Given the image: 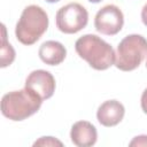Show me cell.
<instances>
[{"mask_svg":"<svg viewBox=\"0 0 147 147\" xmlns=\"http://www.w3.org/2000/svg\"><path fill=\"white\" fill-rule=\"evenodd\" d=\"M42 101L34 91L28 87L11 91L1 99V113L10 121H24L40 109Z\"/></svg>","mask_w":147,"mask_h":147,"instance_id":"cell-1","label":"cell"},{"mask_svg":"<svg viewBox=\"0 0 147 147\" xmlns=\"http://www.w3.org/2000/svg\"><path fill=\"white\" fill-rule=\"evenodd\" d=\"M77 54L95 70H107L115 63V51L95 34H84L75 42Z\"/></svg>","mask_w":147,"mask_h":147,"instance_id":"cell-2","label":"cell"},{"mask_svg":"<svg viewBox=\"0 0 147 147\" xmlns=\"http://www.w3.org/2000/svg\"><path fill=\"white\" fill-rule=\"evenodd\" d=\"M48 24L46 11L37 5H30L21 14L15 28V36L21 44L26 46L33 45L47 31Z\"/></svg>","mask_w":147,"mask_h":147,"instance_id":"cell-3","label":"cell"},{"mask_svg":"<svg viewBox=\"0 0 147 147\" xmlns=\"http://www.w3.org/2000/svg\"><path fill=\"white\" fill-rule=\"evenodd\" d=\"M147 56V39L140 34L124 37L115 53V65L122 71L137 69Z\"/></svg>","mask_w":147,"mask_h":147,"instance_id":"cell-4","label":"cell"},{"mask_svg":"<svg viewBox=\"0 0 147 147\" xmlns=\"http://www.w3.org/2000/svg\"><path fill=\"white\" fill-rule=\"evenodd\" d=\"M56 28L67 34L77 33L83 30L88 22V13L84 6L77 2L61 7L55 16Z\"/></svg>","mask_w":147,"mask_h":147,"instance_id":"cell-5","label":"cell"},{"mask_svg":"<svg viewBox=\"0 0 147 147\" xmlns=\"http://www.w3.org/2000/svg\"><path fill=\"white\" fill-rule=\"evenodd\" d=\"M124 24V16L122 10L115 5L103 6L95 15L94 26L98 32L107 36L117 34Z\"/></svg>","mask_w":147,"mask_h":147,"instance_id":"cell-6","label":"cell"},{"mask_svg":"<svg viewBox=\"0 0 147 147\" xmlns=\"http://www.w3.org/2000/svg\"><path fill=\"white\" fill-rule=\"evenodd\" d=\"M25 87L34 91L42 100H47L53 96L56 83L49 71L38 69L29 74L25 79Z\"/></svg>","mask_w":147,"mask_h":147,"instance_id":"cell-7","label":"cell"},{"mask_svg":"<svg viewBox=\"0 0 147 147\" xmlns=\"http://www.w3.org/2000/svg\"><path fill=\"white\" fill-rule=\"evenodd\" d=\"M125 108L117 100H107L101 103L96 110V118L103 126L110 127L117 125L124 117Z\"/></svg>","mask_w":147,"mask_h":147,"instance_id":"cell-8","label":"cell"},{"mask_svg":"<svg viewBox=\"0 0 147 147\" xmlns=\"http://www.w3.org/2000/svg\"><path fill=\"white\" fill-rule=\"evenodd\" d=\"M70 138L78 147H90L96 142L98 132L95 126L87 121H78L71 126Z\"/></svg>","mask_w":147,"mask_h":147,"instance_id":"cell-9","label":"cell"},{"mask_svg":"<svg viewBox=\"0 0 147 147\" xmlns=\"http://www.w3.org/2000/svg\"><path fill=\"white\" fill-rule=\"evenodd\" d=\"M38 54L44 63L48 65H59L64 61L67 56V49L60 41L47 40L41 44Z\"/></svg>","mask_w":147,"mask_h":147,"instance_id":"cell-10","label":"cell"},{"mask_svg":"<svg viewBox=\"0 0 147 147\" xmlns=\"http://www.w3.org/2000/svg\"><path fill=\"white\" fill-rule=\"evenodd\" d=\"M0 67L6 68L10 65L15 60V51L13 46L7 41L6 28L2 24V41H1V53H0Z\"/></svg>","mask_w":147,"mask_h":147,"instance_id":"cell-11","label":"cell"},{"mask_svg":"<svg viewBox=\"0 0 147 147\" xmlns=\"http://www.w3.org/2000/svg\"><path fill=\"white\" fill-rule=\"evenodd\" d=\"M33 146H63V144L54 137H41L33 142Z\"/></svg>","mask_w":147,"mask_h":147,"instance_id":"cell-12","label":"cell"},{"mask_svg":"<svg viewBox=\"0 0 147 147\" xmlns=\"http://www.w3.org/2000/svg\"><path fill=\"white\" fill-rule=\"evenodd\" d=\"M129 145L130 146H147V136L145 134L137 136L132 139V141Z\"/></svg>","mask_w":147,"mask_h":147,"instance_id":"cell-13","label":"cell"},{"mask_svg":"<svg viewBox=\"0 0 147 147\" xmlns=\"http://www.w3.org/2000/svg\"><path fill=\"white\" fill-rule=\"evenodd\" d=\"M140 105H141V109L142 111L147 115V88L142 92L141 94V101H140Z\"/></svg>","mask_w":147,"mask_h":147,"instance_id":"cell-14","label":"cell"},{"mask_svg":"<svg viewBox=\"0 0 147 147\" xmlns=\"http://www.w3.org/2000/svg\"><path fill=\"white\" fill-rule=\"evenodd\" d=\"M141 21H142V23L147 26V3L142 7V9H141Z\"/></svg>","mask_w":147,"mask_h":147,"instance_id":"cell-15","label":"cell"},{"mask_svg":"<svg viewBox=\"0 0 147 147\" xmlns=\"http://www.w3.org/2000/svg\"><path fill=\"white\" fill-rule=\"evenodd\" d=\"M46 2H48V3H54V2H57V1H60V0H45Z\"/></svg>","mask_w":147,"mask_h":147,"instance_id":"cell-16","label":"cell"},{"mask_svg":"<svg viewBox=\"0 0 147 147\" xmlns=\"http://www.w3.org/2000/svg\"><path fill=\"white\" fill-rule=\"evenodd\" d=\"M90 2H92V3H99L100 1H102V0H88Z\"/></svg>","mask_w":147,"mask_h":147,"instance_id":"cell-17","label":"cell"},{"mask_svg":"<svg viewBox=\"0 0 147 147\" xmlns=\"http://www.w3.org/2000/svg\"><path fill=\"white\" fill-rule=\"evenodd\" d=\"M146 68H147V62H146Z\"/></svg>","mask_w":147,"mask_h":147,"instance_id":"cell-18","label":"cell"}]
</instances>
